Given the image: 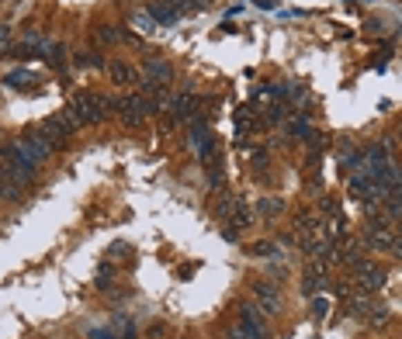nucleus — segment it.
Masks as SVG:
<instances>
[{
    "mask_svg": "<svg viewBox=\"0 0 402 339\" xmlns=\"http://www.w3.org/2000/svg\"><path fill=\"white\" fill-rule=\"evenodd\" d=\"M73 66H80V70H101L104 59H101V52H77Z\"/></svg>",
    "mask_w": 402,
    "mask_h": 339,
    "instance_id": "nucleus-12",
    "label": "nucleus"
},
{
    "mask_svg": "<svg viewBox=\"0 0 402 339\" xmlns=\"http://www.w3.org/2000/svg\"><path fill=\"white\" fill-rule=\"evenodd\" d=\"M267 122H271V125H278V122H285V108H281V104H274V108L267 111Z\"/></svg>",
    "mask_w": 402,
    "mask_h": 339,
    "instance_id": "nucleus-25",
    "label": "nucleus"
},
{
    "mask_svg": "<svg viewBox=\"0 0 402 339\" xmlns=\"http://www.w3.org/2000/svg\"><path fill=\"white\" fill-rule=\"evenodd\" d=\"M253 294H257V304H260L264 315H274V311L281 308V298H278V287H274V284L257 280V284H253Z\"/></svg>",
    "mask_w": 402,
    "mask_h": 339,
    "instance_id": "nucleus-6",
    "label": "nucleus"
},
{
    "mask_svg": "<svg viewBox=\"0 0 402 339\" xmlns=\"http://www.w3.org/2000/svg\"><path fill=\"white\" fill-rule=\"evenodd\" d=\"M111 277H115V267L111 263H97V287L101 291H111Z\"/></svg>",
    "mask_w": 402,
    "mask_h": 339,
    "instance_id": "nucleus-18",
    "label": "nucleus"
},
{
    "mask_svg": "<svg viewBox=\"0 0 402 339\" xmlns=\"http://www.w3.org/2000/svg\"><path fill=\"white\" fill-rule=\"evenodd\" d=\"M323 215L340 218V215H343V211H340V201H336V197H323Z\"/></svg>",
    "mask_w": 402,
    "mask_h": 339,
    "instance_id": "nucleus-23",
    "label": "nucleus"
},
{
    "mask_svg": "<svg viewBox=\"0 0 402 339\" xmlns=\"http://www.w3.org/2000/svg\"><path fill=\"white\" fill-rule=\"evenodd\" d=\"M173 77V66L166 63V59H160V56H153V59H146V80H156V84H166Z\"/></svg>",
    "mask_w": 402,
    "mask_h": 339,
    "instance_id": "nucleus-9",
    "label": "nucleus"
},
{
    "mask_svg": "<svg viewBox=\"0 0 402 339\" xmlns=\"http://www.w3.org/2000/svg\"><path fill=\"white\" fill-rule=\"evenodd\" d=\"M187 142H191V149H194V156H198L201 163H209V159L216 156V139H212L209 125L201 122V118L191 122V128H187Z\"/></svg>",
    "mask_w": 402,
    "mask_h": 339,
    "instance_id": "nucleus-3",
    "label": "nucleus"
},
{
    "mask_svg": "<svg viewBox=\"0 0 402 339\" xmlns=\"http://www.w3.org/2000/svg\"><path fill=\"white\" fill-rule=\"evenodd\" d=\"M367 315H371V322H374V325H381V322L388 318V311H385V308H371Z\"/></svg>",
    "mask_w": 402,
    "mask_h": 339,
    "instance_id": "nucleus-27",
    "label": "nucleus"
},
{
    "mask_svg": "<svg viewBox=\"0 0 402 339\" xmlns=\"http://www.w3.org/2000/svg\"><path fill=\"white\" fill-rule=\"evenodd\" d=\"M163 332H166V329H163L160 322H156V325H149V339H163Z\"/></svg>",
    "mask_w": 402,
    "mask_h": 339,
    "instance_id": "nucleus-29",
    "label": "nucleus"
},
{
    "mask_svg": "<svg viewBox=\"0 0 402 339\" xmlns=\"http://www.w3.org/2000/svg\"><path fill=\"white\" fill-rule=\"evenodd\" d=\"M240 325L267 329V322H264V311H260V304H253V301H243V304H240Z\"/></svg>",
    "mask_w": 402,
    "mask_h": 339,
    "instance_id": "nucleus-10",
    "label": "nucleus"
},
{
    "mask_svg": "<svg viewBox=\"0 0 402 339\" xmlns=\"http://www.w3.org/2000/svg\"><path fill=\"white\" fill-rule=\"evenodd\" d=\"M0 197H8V201H18L21 197V187H15L4 173H0Z\"/></svg>",
    "mask_w": 402,
    "mask_h": 339,
    "instance_id": "nucleus-20",
    "label": "nucleus"
},
{
    "mask_svg": "<svg viewBox=\"0 0 402 339\" xmlns=\"http://www.w3.org/2000/svg\"><path fill=\"white\" fill-rule=\"evenodd\" d=\"M326 315H329V301L316 294V298H312V318H326Z\"/></svg>",
    "mask_w": 402,
    "mask_h": 339,
    "instance_id": "nucleus-22",
    "label": "nucleus"
},
{
    "mask_svg": "<svg viewBox=\"0 0 402 339\" xmlns=\"http://www.w3.org/2000/svg\"><path fill=\"white\" fill-rule=\"evenodd\" d=\"M267 159H271V153H267V149H257V153H253V166L267 170Z\"/></svg>",
    "mask_w": 402,
    "mask_h": 339,
    "instance_id": "nucleus-26",
    "label": "nucleus"
},
{
    "mask_svg": "<svg viewBox=\"0 0 402 339\" xmlns=\"http://www.w3.org/2000/svg\"><path fill=\"white\" fill-rule=\"evenodd\" d=\"M285 132H288L291 139H309V135H312V125H309L305 118H291V122L285 125Z\"/></svg>",
    "mask_w": 402,
    "mask_h": 339,
    "instance_id": "nucleus-13",
    "label": "nucleus"
},
{
    "mask_svg": "<svg viewBox=\"0 0 402 339\" xmlns=\"http://www.w3.org/2000/svg\"><path fill=\"white\" fill-rule=\"evenodd\" d=\"M323 280H326V263L323 260H312L305 267V277H302V294H316L323 287Z\"/></svg>",
    "mask_w": 402,
    "mask_h": 339,
    "instance_id": "nucleus-7",
    "label": "nucleus"
},
{
    "mask_svg": "<svg viewBox=\"0 0 402 339\" xmlns=\"http://www.w3.org/2000/svg\"><path fill=\"white\" fill-rule=\"evenodd\" d=\"M240 208H243V201H240V197H233V194H229V197H226V201H219V208H216V215H219V218H229V222H233V218H236V211H240Z\"/></svg>",
    "mask_w": 402,
    "mask_h": 339,
    "instance_id": "nucleus-14",
    "label": "nucleus"
},
{
    "mask_svg": "<svg viewBox=\"0 0 402 339\" xmlns=\"http://www.w3.org/2000/svg\"><path fill=\"white\" fill-rule=\"evenodd\" d=\"M90 339H118V336H115V329H94Z\"/></svg>",
    "mask_w": 402,
    "mask_h": 339,
    "instance_id": "nucleus-28",
    "label": "nucleus"
},
{
    "mask_svg": "<svg viewBox=\"0 0 402 339\" xmlns=\"http://www.w3.org/2000/svg\"><path fill=\"white\" fill-rule=\"evenodd\" d=\"M111 256H115V260H128V256H132L128 242H115V246H111Z\"/></svg>",
    "mask_w": 402,
    "mask_h": 339,
    "instance_id": "nucleus-24",
    "label": "nucleus"
},
{
    "mask_svg": "<svg viewBox=\"0 0 402 339\" xmlns=\"http://www.w3.org/2000/svg\"><path fill=\"white\" fill-rule=\"evenodd\" d=\"M194 111H198V97H194L191 90H180V94H173V97H170V115L187 118V115H194Z\"/></svg>",
    "mask_w": 402,
    "mask_h": 339,
    "instance_id": "nucleus-8",
    "label": "nucleus"
},
{
    "mask_svg": "<svg viewBox=\"0 0 402 339\" xmlns=\"http://www.w3.org/2000/svg\"><path fill=\"white\" fill-rule=\"evenodd\" d=\"M253 256H260V260H274V256H278V242H257V246H253Z\"/></svg>",
    "mask_w": 402,
    "mask_h": 339,
    "instance_id": "nucleus-21",
    "label": "nucleus"
},
{
    "mask_svg": "<svg viewBox=\"0 0 402 339\" xmlns=\"http://www.w3.org/2000/svg\"><path fill=\"white\" fill-rule=\"evenodd\" d=\"M281 211H285V204H281L278 197H260V201H257V215H260V218H278Z\"/></svg>",
    "mask_w": 402,
    "mask_h": 339,
    "instance_id": "nucleus-11",
    "label": "nucleus"
},
{
    "mask_svg": "<svg viewBox=\"0 0 402 339\" xmlns=\"http://www.w3.org/2000/svg\"><path fill=\"white\" fill-rule=\"evenodd\" d=\"M94 35H97V42H101V46H111V42H118V39H122V32H118L115 25H97V32H94Z\"/></svg>",
    "mask_w": 402,
    "mask_h": 339,
    "instance_id": "nucleus-17",
    "label": "nucleus"
},
{
    "mask_svg": "<svg viewBox=\"0 0 402 339\" xmlns=\"http://www.w3.org/2000/svg\"><path fill=\"white\" fill-rule=\"evenodd\" d=\"M295 229H298L302 235H305V232H319V222H316V218H312L309 211H302V215L295 218Z\"/></svg>",
    "mask_w": 402,
    "mask_h": 339,
    "instance_id": "nucleus-19",
    "label": "nucleus"
},
{
    "mask_svg": "<svg viewBox=\"0 0 402 339\" xmlns=\"http://www.w3.org/2000/svg\"><path fill=\"white\" fill-rule=\"evenodd\" d=\"M222 235H226V239H229V242H236V239H240V232H236V229H229V225H226V229H222Z\"/></svg>",
    "mask_w": 402,
    "mask_h": 339,
    "instance_id": "nucleus-30",
    "label": "nucleus"
},
{
    "mask_svg": "<svg viewBox=\"0 0 402 339\" xmlns=\"http://www.w3.org/2000/svg\"><path fill=\"white\" fill-rule=\"evenodd\" d=\"M108 77H111L115 84H132V80H135V73H132L125 63H111V66H108Z\"/></svg>",
    "mask_w": 402,
    "mask_h": 339,
    "instance_id": "nucleus-15",
    "label": "nucleus"
},
{
    "mask_svg": "<svg viewBox=\"0 0 402 339\" xmlns=\"http://www.w3.org/2000/svg\"><path fill=\"white\" fill-rule=\"evenodd\" d=\"M70 111L80 125H101L108 115L122 111V101L118 97H101V94H77L70 101Z\"/></svg>",
    "mask_w": 402,
    "mask_h": 339,
    "instance_id": "nucleus-1",
    "label": "nucleus"
},
{
    "mask_svg": "<svg viewBox=\"0 0 402 339\" xmlns=\"http://www.w3.org/2000/svg\"><path fill=\"white\" fill-rule=\"evenodd\" d=\"M18 146L28 153V159H32L35 166H39V163H46V159L56 153V146H52V142H49L42 132H28L25 139H18Z\"/></svg>",
    "mask_w": 402,
    "mask_h": 339,
    "instance_id": "nucleus-4",
    "label": "nucleus"
},
{
    "mask_svg": "<svg viewBox=\"0 0 402 339\" xmlns=\"http://www.w3.org/2000/svg\"><path fill=\"white\" fill-rule=\"evenodd\" d=\"M184 11H187V8H184V0H156V4H149V18L160 21V25H173V21H180Z\"/></svg>",
    "mask_w": 402,
    "mask_h": 339,
    "instance_id": "nucleus-5",
    "label": "nucleus"
},
{
    "mask_svg": "<svg viewBox=\"0 0 402 339\" xmlns=\"http://www.w3.org/2000/svg\"><path fill=\"white\" fill-rule=\"evenodd\" d=\"M257 8H264V11H271V8H274V0H257Z\"/></svg>",
    "mask_w": 402,
    "mask_h": 339,
    "instance_id": "nucleus-31",
    "label": "nucleus"
},
{
    "mask_svg": "<svg viewBox=\"0 0 402 339\" xmlns=\"http://www.w3.org/2000/svg\"><path fill=\"white\" fill-rule=\"evenodd\" d=\"M4 84L8 87H25V84H35V73L32 70H15V73L4 77Z\"/></svg>",
    "mask_w": 402,
    "mask_h": 339,
    "instance_id": "nucleus-16",
    "label": "nucleus"
},
{
    "mask_svg": "<svg viewBox=\"0 0 402 339\" xmlns=\"http://www.w3.org/2000/svg\"><path fill=\"white\" fill-rule=\"evenodd\" d=\"M149 115H156V104H153V97H146V94H132V97H122V122L128 125V128H139Z\"/></svg>",
    "mask_w": 402,
    "mask_h": 339,
    "instance_id": "nucleus-2",
    "label": "nucleus"
}]
</instances>
